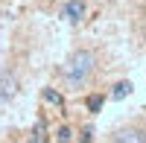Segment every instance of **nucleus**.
<instances>
[{"mask_svg": "<svg viewBox=\"0 0 146 143\" xmlns=\"http://www.w3.org/2000/svg\"><path fill=\"white\" fill-rule=\"evenodd\" d=\"M94 64H96V58H94L91 50H76V53L67 58V64H64V79H67V85H70V88H82L85 82L91 79Z\"/></svg>", "mask_w": 146, "mask_h": 143, "instance_id": "f257e3e1", "label": "nucleus"}, {"mask_svg": "<svg viewBox=\"0 0 146 143\" xmlns=\"http://www.w3.org/2000/svg\"><path fill=\"white\" fill-rule=\"evenodd\" d=\"M85 12H88V6H85V0H67V3L62 6V18L67 23H79L85 18Z\"/></svg>", "mask_w": 146, "mask_h": 143, "instance_id": "f03ea898", "label": "nucleus"}, {"mask_svg": "<svg viewBox=\"0 0 146 143\" xmlns=\"http://www.w3.org/2000/svg\"><path fill=\"white\" fill-rule=\"evenodd\" d=\"M15 93H18V79L12 76V73H6V70H3V73H0V99H3V102H9L12 97H15Z\"/></svg>", "mask_w": 146, "mask_h": 143, "instance_id": "7ed1b4c3", "label": "nucleus"}, {"mask_svg": "<svg viewBox=\"0 0 146 143\" xmlns=\"http://www.w3.org/2000/svg\"><path fill=\"white\" fill-rule=\"evenodd\" d=\"M114 143H146V134L137 128H123V132H117Z\"/></svg>", "mask_w": 146, "mask_h": 143, "instance_id": "20e7f679", "label": "nucleus"}, {"mask_svg": "<svg viewBox=\"0 0 146 143\" xmlns=\"http://www.w3.org/2000/svg\"><path fill=\"white\" fill-rule=\"evenodd\" d=\"M129 93H131V82H126V79H123V82H117V85H114L111 99H117V102H120V99H126Z\"/></svg>", "mask_w": 146, "mask_h": 143, "instance_id": "39448f33", "label": "nucleus"}, {"mask_svg": "<svg viewBox=\"0 0 146 143\" xmlns=\"http://www.w3.org/2000/svg\"><path fill=\"white\" fill-rule=\"evenodd\" d=\"M44 99H47V102H53V105H64V97H62L58 91H53V88H47V91H44Z\"/></svg>", "mask_w": 146, "mask_h": 143, "instance_id": "423d86ee", "label": "nucleus"}, {"mask_svg": "<svg viewBox=\"0 0 146 143\" xmlns=\"http://www.w3.org/2000/svg\"><path fill=\"white\" fill-rule=\"evenodd\" d=\"M102 102H105V97H100V93H94V97H88V111H100L102 108Z\"/></svg>", "mask_w": 146, "mask_h": 143, "instance_id": "0eeeda50", "label": "nucleus"}, {"mask_svg": "<svg viewBox=\"0 0 146 143\" xmlns=\"http://www.w3.org/2000/svg\"><path fill=\"white\" fill-rule=\"evenodd\" d=\"M70 137H73V132H70L67 126H62V128H58V143H70Z\"/></svg>", "mask_w": 146, "mask_h": 143, "instance_id": "6e6552de", "label": "nucleus"}, {"mask_svg": "<svg viewBox=\"0 0 146 143\" xmlns=\"http://www.w3.org/2000/svg\"><path fill=\"white\" fill-rule=\"evenodd\" d=\"M91 134H94V128H85L82 132V143H91Z\"/></svg>", "mask_w": 146, "mask_h": 143, "instance_id": "1a4fd4ad", "label": "nucleus"}]
</instances>
